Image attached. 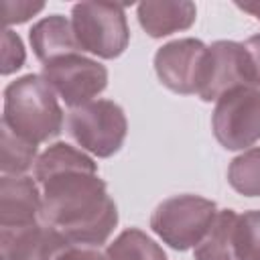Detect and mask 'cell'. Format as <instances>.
<instances>
[{
    "label": "cell",
    "mask_w": 260,
    "mask_h": 260,
    "mask_svg": "<svg viewBox=\"0 0 260 260\" xmlns=\"http://www.w3.org/2000/svg\"><path fill=\"white\" fill-rule=\"evenodd\" d=\"M35 179L43 195L45 223L77 246H100L110 238L118 223V207L87 154L55 142L37 158Z\"/></svg>",
    "instance_id": "6da1fadb"
},
{
    "label": "cell",
    "mask_w": 260,
    "mask_h": 260,
    "mask_svg": "<svg viewBox=\"0 0 260 260\" xmlns=\"http://www.w3.org/2000/svg\"><path fill=\"white\" fill-rule=\"evenodd\" d=\"M2 124L32 144L47 142L61 132L63 112L45 77L28 73L6 85Z\"/></svg>",
    "instance_id": "7a4b0ae2"
},
{
    "label": "cell",
    "mask_w": 260,
    "mask_h": 260,
    "mask_svg": "<svg viewBox=\"0 0 260 260\" xmlns=\"http://www.w3.org/2000/svg\"><path fill=\"white\" fill-rule=\"evenodd\" d=\"M65 128L83 150L100 158H108L122 148L128 122L124 110L116 102L93 100L85 106L71 108Z\"/></svg>",
    "instance_id": "3957f363"
},
{
    "label": "cell",
    "mask_w": 260,
    "mask_h": 260,
    "mask_svg": "<svg viewBox=\"0 0 260 260\" xmlns=\"http://www.w3.org/2000/svg\"><path fill=\"white\" fill-rule=\"evenodd\" d=\"M217 207L199 195H175L156 205L150 215L152 232L175 250H189L209 230Z\"/></svg>",
    "instance_id": "277c9868"
},
{
    "label": "cell",
    "mask_w": 260,
    "mask_h": 260,
    "mask_svg": "<svg viewBox=\"0 0 260 260\" xmlns=\"http://www.w3.org/2000/svg\"><path fill=\"white\" fill-rule=\"evenodd\" d=\"M71 24L77 43L102 59L120 57L130 41L124 6L106 2H81L71 10Z\"/></svg>",
    "instance_id": "5b68a950"
},
{
    "label": "cell",
    "mask_w": 260,
    "mask_h": 260,
    "mask_svg": "<svg viewBox=\"0 0 260 260\" xmlns=\"http://www.w3.org/2000/svg\"><path fill=\"white\" fill-rule=\"evenodd\" d=\"M217 142L228 150H244L260 140V89L246 85L223 93L211 116Z\"/></svg>",
    "instance_id": "8992f818"
},
{
    "label": "cell",
    "mask_w": 260,
    "mask_h": 260,
    "mask_svg": "<svg viewBox=\"0 0 260 260\" xmlns=\"http://www.w3.org/2000/svg\"><path fill=\"white\" fill-rule=\"evenodd\" d=\"M43 77L51 89L69 106L79 108L93 102L108 85V71L98 61L71 53L43 65Z\"/></svg>",
    "instance_id": "52a82bcc"
},
{
    "label": "cell",
    "mask_w": 260,
    "mask_h": 260,
    "mask_svg": "<svg viewBox=\"0 0 260 260\" xmlns=\"http://www.w3.org/2000/svg\"><path fill=\"white\" fill-rule=\"evenodd\" d=\"M209 47L197 39H177L154 55V71L165 87L175 93H199Z\"/></svg>",
    "instance_id": "ba28073f"
},
{
    "label": "cell",
    "mask_w": 260,
    "mask_h": 260,
    "mask_svg": "<svg viewBox=\"0 0 260 260\" xmlns=\"http://www.w3.org/2000/svg\"><path fill=\"white\" fill-rule=\"evenodd\" d=\"M246 85H254V79L244 45L234 41H217L209 45L205 75L197 95L203 102H217L223 93Z\"/></svg>",
    "instance_id": "9c48e42d"
},
{
    "label": "cell",
    "mask_w": 260,
    "mask_h": 260,
    "mask_svg": "<svg viewBox=\"0 0 260 260\" xmlns=\"http://www.w3.org/2000/svg\"><path fill=\"white\" fill-rule=\"evenodd\" d=\"M69 246L73 244L45 221L18 228H0L2 260H59Z\"/></svg>",
    "instance_id": "30bf717a"
},
{
    "label": "cell",
    "mask_w": 260,
    "mask_h": 260,
    "mask_svg": "<svg viewBox=\"0 0 260 260\" xmlns=\"http://www.w3.org/2000/svg\"><path fill=\"white\" fill-rule=\"evenodd\" d=\"M43 195L28 175H2L0 181V228H18L39 221Z\"/></svg>",
    "instance_id": "8fae6325"
},
{
    "label": "cell",
    "mask_w": 260,
    "mask_h": 260,
    "mask_svg": "<svg viewBox=\"0 0 260 260\" xmlns=\"http://www.w3.org/2000/svg\"><path fill=\"white\" fill-rule=\"evenodd\" d=\"M28 39L37 59L43 65L61 59L65 55L83 51L81 45L77 43L71 20H67L61 14H51L47 18H41L28 30Z\"/></svg>",
    "instance_id": "7c38bea8"
},
{
    "label": "cell",
    "mask_w": 260,
    "mask_h": 260,
    "mask_svg": "<svg viewBox=\"0 0 260 260\" xmlns=\"http://www.w3.org/2000/svg\"><path fill=\"white\" fill-rule=\"evenodd\" d=\"M138 22L152 39L169 37L177 30H185L195 22L197 8L193 2H142L138 4Z\"/></svg>",
    "instance_id": "4fadbf2b"
},
{
    "label": "cell",
    "mask_w": 260,
    "mask_h": 260,
    "mask_svg": "<svg viewBox=\"0 0 260 260\" xmlns=\"http://www.w3.org/2000/svg\"><path fill=\"white\" fill-rule=\"evenodd\" d=\"M236 223L238 213L234 209H219L195 246V260H238L236 254Z\"/></svg>",
    "instance_id": "5bb4252c"
},
{
    "label": "cell",
    "mask_w": 260,
    "mask_h": 260,
    "mask_svg": "<svg viewBox=\"0 0 260 260\" xmlns=\"http://www.w3.org/2000/svg\"><path fill=\"white\" fill-rule=\"evenodd\" d=\"M108 260H167L165 250L144 232L124 230L106 250Z\"/></svg>",
    "instance_id": "9a60e30c"
},
{
    "label": "cell",
    "mask_w": 260,
    "mask_h": 260,
    "mask_svg": "<svg viewBox=\"0 0 260 260\" xmlns=\"http://www.w3.org/2000/svg\"><path fill=\"white\" fill-rule=\"evenodd\" d=\"M0 152L2 175H24L37 162V144L16 136L4 124L0 132Z\"/></svg>",
    "instance_id": "2e32d148"
},
{
    "label": "cell",
    "mask_w": 260,
    "mask_h": 260,
    "mask_svg": "<svg viewBox=\"0 0 260 260\" xmlns=\"http://www.w3.org/2000/svg\"><path fill=\"white\" fill-rule=\"evenodd\" d=\"M228 183L244 197H260V146L244 150L230 162Z\"/></svg>",
    "instance_id": "e0dca14e"
},
{
    "label": "cell",
    "mask_w": 260,
    "mask_h": 260,
    "mask_svg": "<svg viewBox=\"0 0 260 260\" xmlns=\"http://www.w3.org/2000/svg\"><path fill=\"white\" fill-rule=\"evenodd\" d=\"M236 254H238V260H260V211L258 209L238 215Z\"/></svg>",
    "instance_id": "ac0fdd59"
},
{
    "label": "cell",
    "mask_w": 260,
    "mask_h": 260,
    "mask_svg": "<svg viewBox=\"0 0 260 260\" xmlns=\"http://www.w3.org/2000/svg\"><path fill=\"white\" fill-rule=\"evenodd\" d=\"M24 59H26V53H24V47H22L20 37L16 32H12L10 28H4V35H2V67H0V73L2 75L14 73L16 69H20L24 65Z\"/></svg>",
    "instance_id": "d6986e66"
},
{
    "label": "cell",
    "mask_w": 260,
    "mask_h": 260,
    "mask_svg": "<svg viewBox=\"0 0 260 260\" xmlns=\"http://www.w3.org/2000/svg\"><path fill=\"white\" fill-rule=\"evenodd\" d=\"M45 8L43 2H26V0H4L2 2V20L4 24H20L30 16Z\"/></svg>",
    "instance_id": "ffe728a7"
},
{
    "label": "cell",
    "mask_w": 260,
    "mask_h": 260,
    "mask_svg": "<svg viewBox=\"0 0 260 260\" xmlns=\"http://www.w3.org/2000/svg\"><path fill=\"white\" fill-rule=\"evenodd\" d=\"M59 260H108L106 254H102L95 246H69L65 250V254Z\"/></svg>",
    "instance_id": "44dd1931"
},
{
    "label": "cell",
    "mask_w": 260,
    "mask_h": 260,
    "mask_svg": "<svg viewBox=\"0 0 260 260\" xmlns=\"http://www.w3.org/2000/svg\"><path fill=\"white\" fill-rule=\"evenodd\" d=\"M244 49L250 57V63H252V79H254V85H260V32L258 35H252L246 43H244Z\"/></svg>",
    "instance_id": "7402d4cb"
},
{
    "label": "cell",
    "mask_w": 260,
    "mask_h": 260,
    "mask_svg": "<svg viewBox=\"0 0 260 260\" xmlns=\"http://www.w3.org/2000/svg\"><path fill=\"white\" fill-rule=\"evenodd\" d=\"M240 10H244V12H248V14H252L254 18H258L260 20V2H238L236 4Z\"/></svg>",
    "instance_id": "603a6c76"
}]
</instances>
